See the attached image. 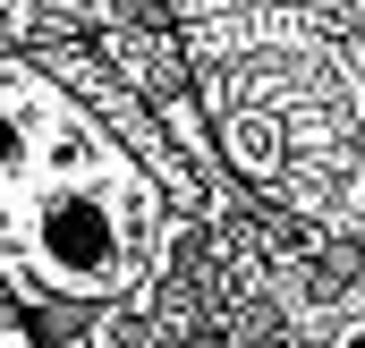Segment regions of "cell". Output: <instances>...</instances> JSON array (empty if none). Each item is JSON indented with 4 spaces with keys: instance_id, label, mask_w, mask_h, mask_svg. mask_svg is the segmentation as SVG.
Returning a JSON list of instances; mask_svg holds the SVG:
<instances>
[{
    "instance_id": "cell-1",
    "label": "cell",
    "mask_w": 365,
    "mask_h": 348,
    "mask_svg": "<svg viewBox=\"0 0 365 348\" xmlns=\"http://www.w3.org/2000/svg\"><path fill=\"white\" fill-rule=\"evenodd\" d=\"M179 195L136 162L68 68V43L0 60V297L110 314L153 297L179 247Z\"/></svg>"
},
{
    "instance_id": "cell-2",
    "label": "cell",
    "mask_w": 365,
    "mask_h": 348,
    "mask_svg": "<svg viewBox=\"0 0 365 348\" xmlns=\"http://www.w3.org/2000/svg\"><path fill=\"white\" fill-rule=\"evenodd\" d=\"M0 323H17V306H9V297H0Z\"/></svg>"
}]
</instances>
